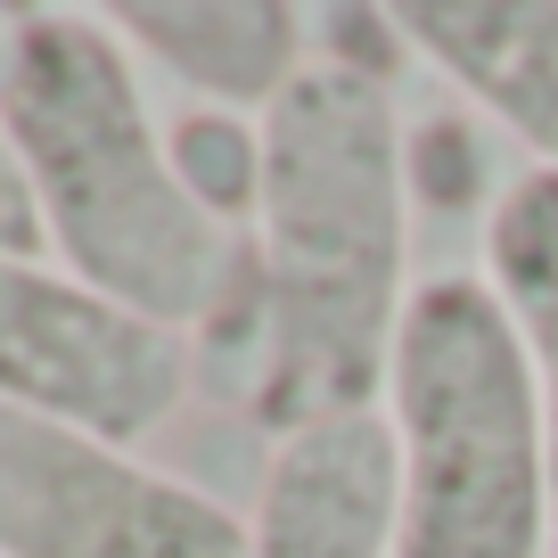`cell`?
<instances>
[{
	"mask_svg": "<svg viewBox=\"0 0 558 558\" xmlns=\"http://www.w3.org/2000/svg\"><path fill=\"white\" fill-rule=\"evenodd\" d=\"M395 83L313 66L263 107V197L230 304L190 337L197 386H230L263 436L386 402L411 304V148Z\"/></svg>",
	"mask_w": 558,
	"mask_h": 558,
	"instance_id": "6da1fadb",
	"label": "cell"
},
{
	"mask_svg": "<svg viewBox=\"0 0 558 558\" xmlns=\"http://www.w3.org/2000/svg\"><path fill=\"white\" fill-rule=\"evenodd\" d=\"M0 132L25 165L41 246L107 304L197 337L246 271V239L190 197L107 9L0 17Z\"/></svg>",
	"mask_w": 558,
	"mask_h": 558,
	"instance_id": "7a4b0ae2",
	"label": "cell"
},
{
	"mask_svg": "<svg viewBox=\"0 0 558 558\" xmlns=\"http://www.w3.org/2000/svg\"><path fill=\"white\" fill-rule=\"evenodd\" d=\"M395 558H558L542 386L485 271L411 279L386 353Z\"/></svg>",
	"mask_w": 558,
	"mask_h": 558,
	"instance_id": "3957f363",
	"label": "cell"
},
{
	"mask_svg": "<svg viewBox=\"0 0 558 558\" xmlns=\"http://www.w3.org/2000/svg\"><path fill=\"white\" fill-rule=\"evenodd\" d=\"M190 395L197 345L181 329L107 304L50 255H0V411H34L140 452Z\"/></svg>",
	"mask_w": 558,
	"mask_h": 558,
	"instance_id": "277c9868",
	"label": "cell"
},
{
	"mask_svg": "<svg viewBox=\"0 0 558 558\" xmlns=\"http://www.w3.org/2000/svg\"><path fill=\"white\" fill-rule=\"evenodd\" d=\"M0 558H246V509L83 427L0 411Z\"/></svg>",
	"mask_w": 558,
	"mask_h": 558,
	"instance_id": "5b68a950",
	"label": "cell"
},
{
	"mask_svg": "<svg viewBox=\"0 0 558 558\" xmlns=\"http://www.w3.org/2000/svg\"><path fill=\"white\" fill-rule=\"evenodd\" d=\"M246 558H395V436L386 411L320 418L263 452Z\"/></svg>",
	"mask_w": 558,
	"mask_h": 558,
	"instance_id": "8992f818",
	"label": "cell"
},
{
	"mask_svg": "<svg viewBox=\"0 0 558 558\" xmlns=\"http://www.w3.org/2000/svg\"><path fill=\"white\" fill-rule=\"evenodd\" d=\"M402 41L485 123L558 173V0H402Z\"/></svg>",
	"mask_w": 558,
	"mask_h": 558,
	"instance_id": "52a82bcc",
	"label": "cell"
},
{
	"mask_svg": "<svg viewBox=\"0 0 558 558\" xmlns=\"http://www.w3.org/2000/svg\"><path fill=\"white\" fill-rule=\"evenodd\" d=\"M107 25L197 107H230V116H263L320 50L313 9L288 0H132L107 9Z\"/></svg>",
	"mask_w": 558,
	"mask_h": 558,
	"instance_id": "ba28073f",
	"label": "cell"
},
{
	"mask_svg": "<svg viewBox=\"0 0 558 558\" xmlns=\"http://www.w3.org/2000/svg\"><path fill=\"white\" fill-rule=\"evenodd\" d=\"M476 271L501 296L525 362L542 386V427H550V542H558V173H509L501 197L476 222Z\"/></svg>",
	"mask_w": 558,
	"mask_h": 558,
	"instance_id": "9c48e42d",
	"label": "cell"
},
{
	"mask_svg": "<svg viewBox=\"0 0 558 558\" xmlns=\"http://www.w3.org/2000/svg\"><path fill=\"white\" fill-rule=\"evenodd\" d=\"M165 148H173V173L190 181L197 206L246 239L255 230V197H263V116L181 107V116H165Z\"/></svg>",
	"mask_w": 558,
	"mask_h": 558,
	"instance_id": "30bf717a",
	"label": "cell"
},
{
	"mask_svg": "<svg viewBox=\"0 0 558 558\" xmlns=\"http://www.w3.org/2000/svg\"><path fill=\"white\" fill-rule=\"evenodd\" d=\"M0 255H50L41 246V214H34V190H25V165L0 132Z\"/></svg>",
	"mask_w": 558,
	"mask_h": 558,
	"instance_id": "8fae6325",
	"label": "cell"
}]
</instances>
